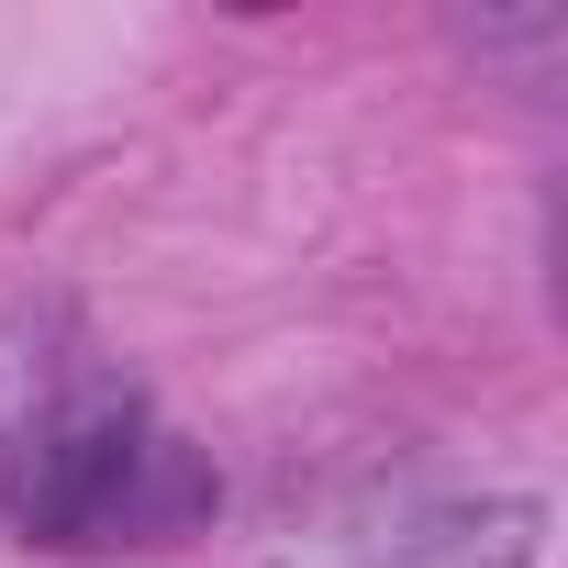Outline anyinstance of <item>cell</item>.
<instances>
[{
  "mask_svg": "<svg viewBox=\"0 0 568 568\" xmlns=\"http://www.w3.org/2000/svg\"><path fill=\"white\" fill-rule=\"evenodd\" d=\"M212 513V468L101 368L57 357L0 390V524L34 546H168Z\"/></svg>",
  "mask_w": 568,
  "mask_h": 568,
  "instance_id": "6da1fadb",
  "label": "cell"
}]
</instances>
